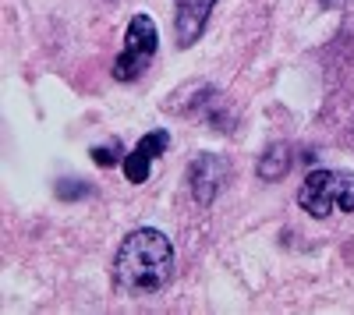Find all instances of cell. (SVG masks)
<instances>
[{
	"label": "cell",
	"mask_w": 354,
	"mask_h": 315,
	"mask_svg": "<svg viewBox=\"0 0 354 315\" xmlns=\"http://www.w3.org/2000/svg\"><path fill=\"white\" fill-rule=\"evenodd\" d=\"M174 276V241L156 227L131 231L113 255V283L124 294H156Z\"/></svg>",
	"instance_id": "cell-1"
},
{
	"label": "cell",
	"mask_w": 354,
	"mask_h": 315,
	"mask_svg": "<svg viewBox=\"0 0 354 315\" xmlns=\"http://www.w3.org/2000/svg\"><path fill=\"white\" fill-rule=\"evenodd\" d=\"M298 206L312 220H326L333 213H354V174L351 170H312L298 188Z\"/></svg>",
	"instance_id": "cell-2"
},
{
	"label": "cell",
	"mask_w": 354,
	"mask_h": 315,
	"mask_svg": "<svg viewBox=\"0 0 354 315\" xmlns=\"http://www.w3.org/2000/svg\"><path fill=\"white\" fill-rule=\"evenodd\" d=\"M156 46H160V28H156L153 15H145V11L131 15L128 32H124V46H121V53H117L110 75L117 82H135L145 68L153 64Z\"/></svg>",
	"instance_id": "cell-3"
},
{
	"label": "cell",
	"mask_w": 354,
	"mask_h": 315,
	"mask_svg": "<svg viewBox=\"0 0 354 315\" xmlns=\"http://www.w3.org/2000/svg\"><path fill=\"white\" fill-rule=\"evenodd\" d=\"M227 174H230V163L216 153H198L192 163H188V191L195 198V206L209 209L216 202L220 188L227 184Z\"/></svg>",
	"instance_id": "cell-4"
},
{
	"label": "cell",
	"mask_w": 354,
	"mask_h": 315,
	"mask_svg": "<svg viewBox=\"0 0 354 315\" xmlns=\"http://www.w3.org/2000/svg\"><path fill=\"white\" fill-rule=\"evenodd\" d=\"M170 131L167 128H153V131H145V138H138V146L124 156V178L131 181V184H145L149 181V174H153V163L170 149Z\"/></svg>",
	"instance_id": "cell-5"
},
{
	"label": "cell",
	"mask_w": 354,
	"mask_h": 315,
	"mask_svg": "<svg viewBox=\"0 0 354 315\" xmlns=\"http://www.w3.org/2000/svg\"><path fill=\"white\" fill-rule=\"evenodd\" d=\"M216 0H174V39L181 50L195 46L209 25Z\"/></svg>",
	"instance_id": "cell-6"
},
{
	"label": "cell",
	"mask_w": 354,
	"mask_h": 315,
	"mask_svg": "<svg viewBox=\"0 0 354 315\" xmlns=\"http://www.w3.org/2000/svg\"><path fill=\"white\" fill-rule=\"evenodd\" d=\"M290 166H294V149L287 146V142H273V146L259 156L255 174H259V181H266V184H277V181H283V178L290 174Z\"/></svg>",
	"instance_id": "cell-7"
},
{
	"label": "cell",
	"mask_w": 354,
	"mask_h": 315,
	"mask_svg": "<svg viewBox=\"0 0 354 315\" xmlns=\"http://www.w3.org/2000/svg\"><path fill=\"white\" fill-rule=\"evenodd\" d=\"M88 156H93L96 166H117V163H124V146H121V138H110L106 146H96Z\"/></svg>",
	"instance_id": "cell-8"
},
{
	"label": "cell",
	"mask_w": 354,
	"mask_h": 315,
	"mask_svg": "<svg viewBox=\"0 0 354 315\" xmlns=\"http://www.w3.org/2000/svg\"><path fill=\"white\" fill-rule=\"evenodd\" d=\"M85 195H93V188H88L85 181H57V198H68V202H71V198H85Z\"/></svg>",
	"instance_id": "cell-9"
},
{
	"label": "cell",
	"mask_w": 354,
	"mask_h": 315,
	"mask_svg": "<svg viewBox=\"0 0 354 315\" xmlns=\"http://www.w3.org/2000/svg\"><path fill=\"white\" fill-rule=\"evenodd\" d=\"M322 8H340V4H347V0H319Z\"/></svg>",
	"instance_id": "cell-10"
},
{
	"label": "cell",
	"mask_w": 354,
	"mask_h": 315,
	"mask_svg": "<svg viewBox=\"0 0 354 315\" xmlns=\"http://www.w3.org/2000/svg\"><path fill=\"white\" fill-rule=\"evenodd\" d=\"M351 146H354V121H351Z\"/></svg>",
	"instance_id": "cell-11"
}]
</instances>
